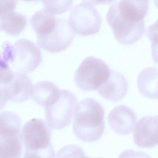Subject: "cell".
Instances as JSON below:
<instances>
[{"instance_id":"6da1fadb","label":"cell","mask_w":158,"mask_h":158,"mask_svg":"<svg viewBox=\"0 0 158 158\" xmlns=\"http://www.w3.org/2000/svg\"><path fill=\"white\" fill-rule=\"evenodd\" d=\"M104 107L92 98L82 100L77 106L73 131L76 137L85 143L99 140L105 128Z\"/></svg>"},{"instance_id":"7a4b0ae2","label":"cell","mask_w":158,"mask_h":158,"mask_svg":"<svg viewBox=\"0 0 158 158\" xmlns=\"http://www.w3.org/2000/svg\"><path fill=\"white\" fill-rule=\"evenodd\" d=\"M2 55L13 72L25 74L35 70L42 59L40 48L25 39L18 40L13 45L4 43Z\"/></svg>"},{"instance_id":"3957f363","label":"cell","mask_w":158,"mask_h":158,"mask_svg":"<svg viewBox=\"0 0 158 158\" xmlns=\"http://www.w3.org/2000/svg\"><path fill=\"white\" fill-rule=\"evenodd\" d=\"M109 66L104 61L94 57H88L80 64L75 72L74 81L84 92L98 90L110 75Z\"/></svg>"},{"instance_id":"277c9868","label":"cell","mask_w":158,"mask_h":158,"mask_svg":"<svg viewBox=\"0 0 158 158\" xmlns=\"http://www.w3.org/2000/svg\"><path fill=\"white\" fill-rule=\"evenodd\" d=\"M102 19L92 2L83 1L70 10L69 24L74 33L88 36L98 32Z\"/></svg>"},{"instance_id":"5b68a950","label":"cell","mask_w":158,"mask_h":158,"mask_svg":"<svg viewBox=\"0 0 158 158\" xmlns=\"http://www.w3.org/2000/svg\"><path fill=\"white\" fill-rule=\"evenodd\" d=\"M77 106L76 96L70 91L61 90L57 101L44 108L46 122L52 129H64L72 122Z\"/></svg>"},{"instance_id":"8992f818","label":"cell","mask_w":158,"mask_h":158,"mask_svg":"<svg viewBox=\"0 0 158 158\" xmlns=\"http://www.w3.org/2000/svg\"><path fill=\"white\" fill-rule=\"evenodd\" d=\"M106 19L117 41L124 45H131L139 41L144 33V21L133 22L117 13L112 4L107 13Z\"/></svg>"},{"instance_id":"52a82bcc","label":"cell","mask_w":158,"mask_h":158,"mask_svg":"<svg viewBox=\"0 0 158 158\" xmlns=\"http://www.w3.org/2000/svg\"><path fill=\"white\" fill-rule=\"evenodd\" d=\"M20 137L26 150H44L52 144V129L44 120L32 119L23 126Z\"/></svg>"},{"instance_id":"ba28073f","label":"cell","mask_w":158,"mask_h":158,"mask_svg":"<svg viewBox=\"0 0 158 158\" xmlns=\"http://www.w3.org/2000/svg\"><path fill=\"white\" fill-rule=\"evenodd\" d=\"M75 33L69 22L57 18L55 28L44 36L37 37V44L41 48L52 53H59L66 49L72 43Z\"/></svg>"},{"instance_id":"9c48e42d","label":"cell","mask_w":158,"mask_h":158,"mask_svg":"<svg viewBox=\"0 0 158 158\" xmlns=\"http://www.w3.org/2000/svg\"><path fill=\"white\" fill-rule=\"evenodd\" d=\"M134 141L143 148L158 145V116H145L137 122L134 130Z\"/></svg>"},{"instance_id":"30bf717a","label":"cell","mask_w":158,"mask_h":158,"mask_svg":"<svg viewBox=\"0 0 158 158\" xmlns=\"http://www.w3.org/2000/svg\"><path fill=\"white\" fill-rule=\"evenodd\" d=\"M137 120L135 112L123 105L115 107L108 117V122L111 130L120 135L131 134L134 130Z\"/></svg>"},{"instance_id":"8fae6325","label":"cell","mask_w":158,"mask_h":158,"mask_svg":"<svg viewBox=\"0 0 158 158\" xmlns=\"http://www.w3.org/2000/svg\"><path fill=\"white\" fill-rule=\"evenodd\" d=\"M2 86L7 99L15 103L28 100L33 92V84L25 73L14 72L12 79Z\"/></svg>"},{"instance_id":"7c38bea8","label":"cell","mask_w":158,"mask_h":158,"mask_svg":"<svg viewBox=\"0 0 158 158\" xmlns=\"http://www.w3.org/2000/svg\"><path fill=\"white\" fill-rule=\"evenodd\" d=\"M128 82L124 76L117 70L110 69L106 81L98 88V94L106 100L116 102L122 99L127 94Z\"/></svg>"},{"instance_id":"4fadbf2b","label":"cell","mask_w":158,"mask_h":158,"mask_svg":"<svg viewBox=\"0 0 158 158\" xmlns=\"http://www.w3.org/2000/svg\"><path fill=\"white\" fill-rule=\"evenodd\" d=\"M148 1H114L112 5L118 14L133 22L143 20L148 10Z\"/></svg>"},{"instance_id":"5bb4252c","label":"cell","mask_w":158,"mask_h":158,"mask_svg":"<svg viewBox=\"0 0 158 158\" xmlns=\"http://www.w3.org/2000/svg\"><path fill=\"white\" fill-rule=\"evenodd\" d=\"M60 91L53 83L43 81L33 86L31 97L36 104L45 108L51 106L57 101Z\"/></svg>"},{"instance_id":"9a60e30c","label":"cell","mask_w":158,"mask_h":158,"mask_svg":"<svg viewBox=\"0 0 158 158\" xmlns=\"http://www.w3.org/2000/svg\"><path fill=\"white\" fill-rule=\"evenodd\" d=\"M140 92L146 98L158 99V69L148 67L140 72L137 80Z\"/></svg>"},{"instance_id":"2e32d148","label":"cell","mask_w":158,"mask_h":158,"mask_svg":"<svg viewBox=\"0 0 158 158\" xmlns=\"http://www.w3.org/2000/svg\"><path fill=\"white\" fill-rule=\"evenodd\" d=\"M56 19L54 15L43 9L34 13L30 22L36 36L40 37L48 34L55 28Z\"/></svg>"},{"instance_id":"e0dca14e","label":"cell","mask_w":158,"mask_h":158,"mask_svg":"<svg viewBox=\"0 0 158 158\" xmlns=\"http://www.w3.org/2000/svg\"><path fill=\"white\" fill-rule=\"evenodd\" d=\"M27 19L19 12H10L0 18V30L12 36L19 35L26 28Z\"/></svg>"},{"instance_id":"ac0fdd59","label":"cell","mask_w":158,"mask_h":158,"mask_svg":"<svg viewBox=\"0 0 158 158\" xmlns=\"http://www.w3.org/2000/svg\"><path fill=\"white\" fill-rule=\"evenodd\" d=\"M22 153L20 135L0 134V158H21Z\"/></svg>"},{"instance_id":"d6986e66","label":"cell","mask_w":158,"mask_h":158,"mask_svg":"<svg viewBox=\"0 0 158 158\" xmlns=\"http://www.w3.org/2000/svg\"><path fill=\"white\" fill-rule=\"evenodd\" d=\"M21 122L18 115L12 111L0 113V134L19 135Z\"/></svg>"},{"instance_id":"ffe728a7","label":"cell","mask_w":158,"mask_h":158,"mask_svg":"<svg viewBox=\"0 0 158 158\" xmlns=\"http://www.w3.org/2000/svg\"><path fill=\"white\" fill-rule=\"evenodd\" d=\"M73 2L72 1H43V5L44 9L55 15L67 11Z\"/></svg>"},{"instance_id":"44dd1931","label":"cell","mask_w":158,"mask_h":158,"mask_svg":"<svg viewBox=\"0 0 158 158\" xmlns=\"http://www.w3.org/2000/svg\"><path fill=\"white\" fill-rule=\"evenodd\" d=\"M85 153L81 147L77 145L66 146L56 154V158H85Z\"/></svg>"},{"instance_id":"7402d4cb","label":"cell","mask_w":158,"mask_h":158,"mask_svg":"<svg viewBox=\"0 0 158 158\" xmlns=\"http://www.w3.org/2000/svg\"><path fill=\"white\" fill-rule=\"evenodd\" d=\"M14 75V72L6 62L0 52V84L2 85L10 82Z\"/></svg>"},{"instance_id":"603a6c76","label":"cell","mask_w":158,"mask_h":158,"mask_svg":"<svg viewBox=\"0 0 158 158\" xmlns=\"http://www.w3.org/2000/svg\"><path fill=\"white\" fill-rule=\"evenodd\" d=\"M55 152L52 144L40 151L26 150L23 158H55Z\"/></svg>"},{"instance_id":"cb8c5ba5","label":"cell","mask_w":158,"mask_h":158,"mask_svg":"<svg viewBox=\"0 0 158 158\" xmlns=\"http://www.w3.org/2000/svg\"><path fill=\"white\" fill-rule=\"evenodd\" d=\"M17 1H0V18L6 14L14 11L16 6Z\"/></svg>"},{"instance_id":"d4e9b609","label":"cell","mask_w":158,"mask_h":158,"mask_svg":"<svg viewBox=\"0 0 158 158\" xmlns=\"http://www.w3.org/2000/svg\"><path fill=\"white\" fill-rule=\"evenodd\" d=\"M118 158H151L144 152L133 150H126L123 152Z\"/></svg>"},{"instance_id":"484cf974","label":"cell","mask_w":158,"mask_h":158,"mask_svg":"<svg viewBox=\"0 0 158 158\" xmlns=\"http://www.w3.org/2000/svg\"><path fill=\"white\" fill-rule=\"evenodd\" d=\"M146 34L152 43L158 44V20L148 27L147 29Z\"/></svg>"},{"instance_id":"4316f807","label":"cell","mask_w":158,"mask_h":158,"mask_svg":"<svg viewBox=\"0 0 158 158\" xmlns=\"http://www.w3.org/2000/svg\"><path fill=\"white\" fill-rule=\"evenodd\" d=\"M8 99L6 95L2 86H0V110H2L6 105Z\"/></svg>"},{"instance_id":"83f0119b","label":"cell","mask_w":158,"mask_h":158,"mask_svg":"<svg viewBox=\"0 0 158 158\" xmlns=\"http://www.w3.org/2000/svg\"><path fill=\"white\" fill-rule=\"evenodd\" d=\"M151 48L153 60L158 65V44L152 43Z\"/></svg>"},{"instance_id":"f1b7e54d","label":"cell","mask_w":158,"mask_h":158,"mask_svg":"<svg viewBox=\"0 0 158 158\" xmlns=\"http://www.w3.org/2000/svg\"><path fill=\"white\" fill-rule=\"evenodd\" d=\"M155 5H156V8L158 9V1H156L155 2Z\"/></svg>"},{"instance_id":"f546056e","label":"cell","mask_w":158,"mask_h":158,"mask_svg":"<svg viewBox=\"0 0 158 158\" xmlns=\"http://www.w3.org/2000/svg\"><path fill=\"white\" fill-rule=\"evenodd\" d=\"M85 158H90V157H86Z\"/></svg>"}]
</instances>
